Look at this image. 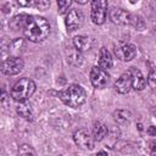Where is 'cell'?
Returning <instances> with one entry per match:
<instances>
[{
    "instance_id": "obj_1",
    "label": "cell",
    "mask_w": 156,
    "mask_h": 156,
    "mask_svg": "<svg viewBox=\"0 0 156 156\" xmlns=\"http://www.w3.org/2000/svg\"><path fill=\"white\" fill-rule=\"evenodd\" d=\"M11 26L15 30H22L23 35L33 43L43 41L50 34L49 22L40 16H29L26 13H21L20 16L17 15L12 18Z\"/></svg>"
},
{
    "instance_id": "obj_2",
    "label": "cell",
    "mask_w": 156,
    "mask_h": 156,
    "mask_svg": "<svg viewBox=\"0 0 156 156\" xmlns=\"http://www.w3.org/2000/svg\"><path fill=\"white\" fill-rule=\"evenodd\" d=\"M85 90L78 84H71L60 93V99L62 100V102L72 108L82 106L85 101Z\"/></svg>"
},
{
    "instance_id": "obj_3",
    "label": "cell",
    "mask_w": 156,
    "mask_h": 156,
    "mask_svg": "<svg viewBox=\"0 0 156 156\" xmlns=\"http://www.w3.org/2000/svg\"><path fill=\"white\" fill-rule=\"evenodd\" d=\"M35 90V84L29 78H22L18 82L15 83V85L11 89V96L15 101L21 102L28 100Z\"/></svg>"
},
{
    "instance_id": "obj_4",
    "label": "cell",
    "mask_w": 156,
    "mask_h": 156,
    "mask_svg": "<svg viewBox=\"0 0 156 156\" xmlns=\"http://www.w3.org/2000/svg\"><path fill=\"white\" fill-rule=\"evenodd\" d=\"M108 10L107 0H91L90 18L95 24H102L106 21Z\"/></svg>"
},
{
    "instance_id": "obj_5",
    "label": "cell",
    "mask_w": 156,
    "mask_h": 156,
    "mask_svg": "<svg viewBox=\"0 0 156 156\" xmlns=\"http://www.w3.org/2000/svg\"><path fill=\"white\" fill-rule=\"evenodd\" d=\"M24 62L20 56H10L2 61L1 65V72L7 76H15L18 74L23 69Z\"/></svg>"
},
{
    "instance_id": "obj_6",
    "label": "cell",
    "mask_w": 156,
    "mask_h": 156,
    "mask_svg": "<svg viewBox=\"0 0 156 156\" xmlns=\"http://www.w3.org/2000/svg\"><path fill=\"white\" fill-rule=\"evenodd\" d=\"M115 55L121 61H132L136 56V49L133 44L119 41L115 45Z\"/></svg>"
},
{
    "instance_id": "obj_7",
    "label": "cell",
    "mask_w": 156,
    "mask_h": 156,
    "mask_svg": "<svg viewBox=\"0 0 156 156\" xmlns=\"http://www.w3.org/2000/svg\"><path fill=\"white\" fill-rule=\"evenodd\" d=\"M73 140H74L77 146H79L80 149H84V150H91L94 147V143H95V140L93 138V134H90L84 128L78 129V130L74 132Z\"/></svg>"
},
{
    "instance_id": "obj_8",
    "label": "cell",
    "mask_w": 156,
    "mask_h": 156,
    "mask_svg": "<svg viewBox=\"0 0 156 156\" xmlns=\"http://www.w3.org/2000/svg\"><path fill=\"white\" fill-rule=\"evenodd\" d=\"M89 78H90L93 87H95V88H104L108 83V74H107L106 69L101 68L100 66H94L90 69Z\"/></svg>"
},
{
    "instance_id": "obj_9",
    "label": "cell",
    "mask_w": 156,
    "mask_h": 156,
    "mask_svg": "<svg viewBox=\"0 0 156 156\" xmlns=\"http://www.w3.org/2000/svg\"><path fill=\"white\" fill-rule=\"evenodd\" d=\"M83 21H84V16H83L82 11H79L77 9H72L67 12L65 23H66L67 29L69 32H73V30H77L82 27Z\"/></svg>"
},
{
    "instance_id": "obj_10",
    "label": "cell",
    "mask_w": 156,
    "mask_h": 156,
    "mask_svg": "<svg viewBox=\"0 0 156 156\" xmlns=\"http://www.w3.org/2000/svg\"><path fill=\"white\" fill-rule=\"evenodd\" d=\"M108 16H110V20L115 24H130L132 15L129 12H127L126 10H123V9L113 7V9L110 10Z\"/></svg>"
},
{
    "instance_id": "obj_11",
    "label": "cell",
    "mask_w": 156,
    "mask_h": 156,
    "mask_svg": "<svg viewBox=\"0 0 156 156\" xmlns=\"http://www.w3.org/2000/svg\"><path fill=\"white\" fill-rule=\"evenodd\" d=\"M115 89L119 94H127L132 89V77L130 73H123L116 82H115Z\"/></svg>"
},
{
    "instance_id": "obj_12",
    "label": "cell",
    "mask_w": 156,
    "mask_h": 156,
    "mask_svg": "<svg viewBox=\"0 0 156 156\" xmlns=\"http://www.w3.org/2000/svg\"><path fill=\"white\" fill-rule=\"evenodd\" d=\"M128 72L130 73V77H132V88L139 91L143 90L146 87V79L144 78L143 73L138 68H134V67H132Z\"/></svg>"
},
{
    "instance_id": "obj_13",
    "label": "cell",
    "mask_w": 156,
    "mask_h": 156,
    "mask_svg": "<svg viewBox=\"0 0 156 156\" xmlns=\"http://www.w3.org/2000/svg\"><path fill=\"white\" fill-rule=\"evenodd\" d=\"M98 63L101 68L104 69H108L112 67L113 65V60H112V55L111 52L106 49V48H101L99 51V58H98Z\"/></svg>"
},
{
    "instance_id": "obj_14",
    "label": "cell",
    "mask_w": 156,
    "mask_h": 156,
    "mask_svg": "<svg viewBox=\"0 0 156 156\" xmlns=\"http://www.w3.org/2000/svg\"><path fill=\"white\" fill-rule=\"evenodd\" d=\"M91 39L89 37H85V35H77L73 38V45H74V49L79 52L82 51H87L91 48Z\"/></svg>"
},
{
    "instance_id": "obj_15",
    "label": "cell",
    "mask_w": 156,
    "mask_h": 156,
    "mask_svg": "<svg viewBox=\"0 0 156 156\" xmlns=\"http://www.w3.org/2000/svg\"><path fill=\"white\" fill-rule=\"evenodd\" d=\"M16 110H17V113L21 117H23L24 119H27V121H33L34 119V113H33L32 106H30L29 102H27V100L26 101H21Z\"/></svg>"
},
{
    "instance_id": "obj_16",
    "label": "cell",
    "mask_w": 156,
    "mask_h": 156,
    "mask_svg": "<svg viewBox=\"0 0 156 156\" xmlns=\"http://www.w3.org/2000/svg\"><path fill=\"white\" fill-rule=\"evenodd\" d=\"M93 138L95 141H101L107 134H108V128L106 124L101 123V122H95L93 126Z\"/></svg>"
},
{
    "instance_id": "obj_17",
    "label": "cell",
    "mask_w": 156,
    "mask_h": 156,
    "mask_svg": "<svg viewBox=\"0 0 156 156\" xmlns=\"http://www.w3.org/2000/svg\"><path fill=\"white\" fill-rule=\"evenodd\" d=\"M132 113L130 111L128 110H117L113 112V119L117 124H121V126H126V124H129L130 121H132Z\"/></svg>"
},
{
    "instance_id": "obj_18",
    "label": "cell",
    "mask_w": 156,
    "mask_h": 156,
    "mask_svg": "<svg viewBox=\"0 0 156 156\" xmlns=\"http://www.w3.org/2000/svg\"><path fill=\"white\" fill-rule=\"evenodd\" d=\"M9 48H10V51L13 54V56H18V54L22 51V48H24V43L22 39H15Z\"/></svg>"
},
{
    "instance_id": "obj_19",
    "label": "cell",
    "mask_w": 156,
    "mask_h": 156,
    "mask_svg": "<svg viewBox=\"0 0 156 156\" xmlns=\"http://www.w3.org/2000/svg\"><path fill=\"white\" fill-rule=\"evenodd\" d=\"M72 5V0H57V11L60 15H63L68 12V9Z\"/></svg>"
},
{
    "instance_id": "obj_20",
    "label": "cell",
    "mask_w": 156,
    "mask_h": 156,
    "mask_svg": "<svg viewBox=\"0 0 156 156\" xmlns=\"http://www.w3.org/2000/svg\"><path fill=\"white\" fill-rule=\"evenodd\" d=\"M130 24H132L133 27H135L136 29H139V30H141V29L144 28V26H145V23H144V21H143L141 17H139V16H133V15H132Z\"/></svg>"
},
{
    "instance_id": "obj_21",
    "label": "cell",
    "mask_w": 156,
    "mask_h": 156,
    "mask_svg": "<svg viewBox=\"0 0 156 156\" xmlns=\"http://www.w3.org/2000/svg\"><path fill=\"white\" fill-rule=\"evenodd\" d=\"M147 84H149L151 88L156 89V69H155V68H154V69H150V72H149V76H147Z\"/></svg>"
},
{
    "instance_id": "obj_22",
    "label": "cell",
    "mask_w": 156,
    "mask_h": 156,
    "mask_svg": "<svg viewBox=\"0 0 156 156\" xmlns=\"http://www.w3.org/2000/svg\"><path fill=\"white\" fill-rule=\"evenodd\" d=\"M18 152H20V155H34L35 154V151L29 146V145H22L21 147H20V150H18Z\"/></svg>"
},
{
    "instance_id": "obj_23",
    "label": "cell",
    "mask_w": 156,
    "mask_h": 156,
    "mask_svg": "<svg viewBox=\"0 0 156 156\" xmlns=\"http://www.w3.org/2000/svg\"><path fill=\"white\" fill-rule=\"evenodd\" d=\"M149 150H150V154L151 155H156V139L155 140H151L149 143Z\"/></svg>"
},
{
    "instance_id": "obj_24",
    "label": "cell",
    "mask_w": 156,
    "mask_h": 156,
    "mask_svg": "<svg viewBox=\"0 0 156 156\" xmlns=\"http://www.w3.org/2000/svg\"><path fill=\"white\" fill-rule=\"evenodd\" d=\"M34 1H35V0H17V2H18L21 6H30V5H33Z\"/></svg>"
},
{
    "instance_id": "obj_25",
    "label": "cell",
    "mask_w": 156,
    "mask_h": 156,
    "mask_svg": "<svg viewBox=\"0 0 156 156\" xmlns=\"http://www.w3.org/2000/svg\"><path fill=\"white\" fill-rule=\"evenodd\" d=\"M147 134L150 135V136H155L156 135V127H154V126H150L149 128H147Z\"/></svg>"
},
{
    "instance_id": "obj_26",
    "label": "cell",
    "mask_w": 156,
    "mask_h": 156,
    "mask_svg": "<svg viewBox=\"0 0 156 156\" xmlns=\"http://www.w3.org/2000/svg\"><path fill=\"white\" fill-rule=\"evenodd\" d=\"M76 2H78V4H82V5H84V4H87V2H89V1H91V0H74Z\"/></svg>"
},
{
    "instance_id": "obj_27",
    "label": "cell",
    "mask_w": 156,
    "mask_h": 156,
    "mask_svg": "<svg viewBox=\"0 0 156 156\" xmlns=\"http://www.w3.org/2000/svg\"><path fill=\"white\" fill-rule=\"evenodd\" d=\"M138 129H139V130H143V126H141V124H140V123H139V124H138Z\"/></svg>"
},
{
    "instance_id": "obj_28",
    "label": "cell",
    "mask_w": 156,
    "mask_h": 156,
    "mask_svg": "<svg viewBox=\"0 0 156 156\" xmlns=\"http://www.w3.org/2000/svg\"><path fill=\"white\" fill-rule=\"evenodd\" d=\"M129 2H130V4H136L138 0H129Z\"/></svg>"
}]
</instances>
